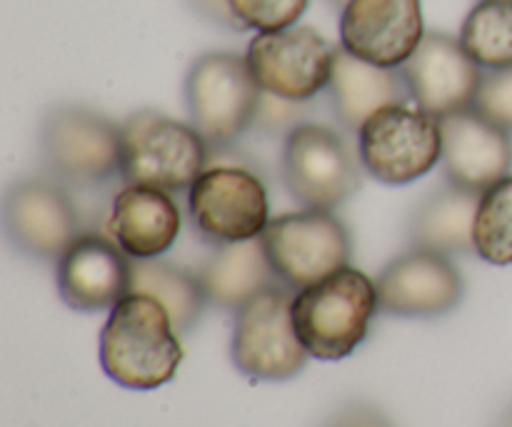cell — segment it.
<instances>
[{
  "instance_id": "cell-27",
  "label": "cell",
  "mask_w": 512,
  "mask_h": 427,
  "mask_svg": "<svg viewBox=\"0 0 512 427\" xmlns=\"http://www.w3.org/2000/svg\"><path fill=\"white\" fill-rule=\"evenodd\" d=\"M473 108L512 133V68L485 70Z\"/></svg>"
},
{
  "instance_id": "cell-17",
  "label": "cell",
  "mask_w": 512,
  "mask_h": 427,
  "mask_svg": "<svg viewBox=\"0 0 512 427\" xmlns=\"http://www.w3.org/2000/svg\"><path fill=\"white\" fill-rule=\"evenodd\" d=\"M133 258L115 240L103 235H78L60 255L58 293L68 308L80 313L113 310L130 293Z\"/></svg>"
},
{
  "instance_id": "cell-26",
  "label": "cell",
  "mask_w": 512,
  "mask_h": 427,
  "mask_svg": "<svg viewBox=\"0 0 512 427\" xmlns=\"http://www.w3.org/2000/svg\"><path fill=\"white\" fill-rule=\"evenodd\" d=\"M310 100H288L263 90L253 118V130L265 135H288L298 125L308 123Z\"/></svg>"
},
{
  "instance_id": "cell-10",
  "label": "cell",
  "mask_w": 512,
  "mask_h": 427,
  "mask_svg": "<svg viewBox=\"0 0 512 427\" xmlns=\"http://www.w3.org/2000/svg\"><path fill=\"white\" fill-rule=\"evenodd\" d=\"M260 240L278 280L293 290L348 268L353 253L348 228L328 210H300L273 218Z\"/></svg>"
},
{
  "instance_id": "cell-16",
  "label": "cell",
  "mask_w": 512,
  "mask_h": 427,
  "mask_svg": "<svg viewBox=\"0 0 512 427\" xmlns=\"http://www.w3.org/2000/svg\"><path fill=\"white\" fill-rule=\"evenodd\" d=\"M445 180L483 195L512 170V135L475 108L440 118Z\"/></svg>"
},
{
  "instance_id": "cell-2",
  "label": "cell",
  "mask_w": 512,
  "mask_h": 427,
  "mask_svg": "<svg viewBox=\"0 0 512 427\" xmlns=\"http://www.w3.org/2000/svg\"><path fill=\"white\" fill-rule=\"evenodd\" d=\"M378 310L375 280L348 265L320 283L295 290V333L313 358L343 360L368 338Z\"/></svg>"
},
{
  "instance_id": "cell-18",
  "label": "cell",
  "mask_w": 512,
  "mask_h": 427,
  "mask_svg": "<svg viewBox=\"0 0 512 427\" xmlns=\"http://www.w3.org/2000/svg\"><path fill=\"white\" fill-rule=\"evenodd\" d=\"M108 228L128 258L150 260L173 248L183 215L168 190L125 185L110 203Z\"/></svg>"
},
{
  "instance_id": "cell-1",
  "label": "cell",
  "mask_w": 512,
  "mask_h": 427,
  "mask_svg": "<svg viewBox=\"0 0 512 427\" xmlns=\"http://www.w3.org/2000/svg\"><path fill=\"white\" fill-rule=\"evenodd\" d=\"M173 318L155 298L128 293L100 333V365L120 388L155 390L170 383L185 358Z\"/></svg>"
},
{
  "instance_id": "cell-15",
  "label": "cell",
  "mask_w": 512,
  "mask_h": 427,
  "mask_svg": "<svg viewBox=\"0 0 512 427\" xmlns=\"http://www.w3.org/2000/svg\"><path fill=\"white\" fill-rule=\"evenodd\" d=\"M413 103L445 118L473 108L485 70L470 58L460 38L448 33H425L423 43L400 65Z\"/></svg>"
},
{
  "instance_id": "cell-13",
  "label": "cell",
  "mask_w": 512,
  "mask_h": 427,
  "mask_svg": "<svg viewBox=\"0 0 512 427\" xmlns=\"http://www.w3.org/2000/svg\"><path fill=\"white\" fill-rule=\"evenodd\" d=\"M378 308L398 318H440L458 308L465 278L445 253L410 248L390 260L375 280Z\"/></svg>"
},
{
  "instance_id": "cell-30",
  "label": "cell",
  "mask_w": 512,
  "mask_h": 427,
  "mask_svg": "<svg viewBox=\"0 0 512 427\" xmlns=\"http://www.w3.org/2000/svg\"><path fill=\"white\" fill-rule=\"evenodd\" d=\"M503 427H512V413L508 415V420H505V425Z\"/></svg>"
},
{
  "instance_id": "cell-8",
  "label": "cell",
  "mask_w": 512,
  "mask_h": 427,
  "mask_svg": "<svg viewBox=\"0 0 512 427\" xmlns=\"http://www.w3.org/2000/svg\"><path fill=\"white\" fill-rule=\"evenodd\" d=\"M293 300V288L275 283L235 310L230 353L235 368L250 380L283 383L308 363L310 353L295 333Z\"/></svg>"
},
{
  "instance_id": "cell-19",
  "label": "cell",
  "mask_w": 512,
  "mask_h": 427,
  "mask_svg": "<svg viewBox=\"0 0 512 427\" xmlns=\"http://www.w3.org/2000/svg\"><path fill=\"white\" fill-rule=\"evenodd\" d=\"M328 93L335 118L345 130H353V133H358L365 120L378 110L413 100L403 70L365 63V60L350 55L343 45L335 48Z\"/></svg>"
},
{
  "instance_id": "cell-11",
  "label": "cell",
  "mask_w": 512,
  "mask_h": 427,
  "mask_svg": "<svg viewBox=\"0 0 512 427\" xmlns=\"http://www.w3.org/2000/svg\"><path fill=\"white\" fill-rule=\"evenodd\" d=\"M245 60L260 90L288 100H313L328 90L335 45L310 25H293L255 35Z\"/></svg>"
},
{
  "instance_id": "cell-22",
  "label": "cell",
  "mask_w": 512,
  "mask_h": 427,
  "mask_svg": "<svg viewBox=\"0 0 512 427\" xmlns=\"http://www.w3.org/2000/svg\"><path fill=\"white\" fill-rule=\"evenodd\" d=\"M130 293H143L158 300L170 313L180 335L190 333L198 325L205 305H208L198 273H190L163 258L133 260Z\"/></svg>"
},
{
  "instance_id": "cell-21",
  "label": "cell",
  "mask_w": 512,
  "mask_h": 427,
  "mask_svg": "<svg viewBox=\"0 0 512 427\" xmlns=\"http://www.w3.org/2000/svg\"><path fill=\"white\" fill-rule=\"evenodd\" d=\"M480 195L445 183L443 188L425 195L413 210L408 223L410 243L415 248H430L438 253H475V213Z\"/></svg>"
},
{
  "instance_id": "cell-28",
  "label": "cell",
  "mask_w": 512,
  "mask_h": 427,
  "mask_svg": "<svg viewBox=\"0 0 512 427\" xmlns=\"http://www.w3.org/2000/svg\"><path fill=\"white\" fill-rule=\"evenodd\" d=\"M323 427H393V423L373 405L353 403L338 410Z\"/></svg>"
},
{
  "instance_id": "cell-14",
  "label": "cell",
  "mask_w": 512,
  "mask_h": 427,
  "mask_svg": "<svg viewBox=\"0 0 512 427\" xmlns=\"http://www.w3.org/2000/svg\"><path fill=\"white\" fill-rule=\"evenodd\" d=\"M425 38L423 0H345L340 45L380 68H400Z\"/></svg>"
},
{
  "instance_id": "cell-23",
  "label": "cell",
  "mask_w": 512,
  "mask_h": 427,
  "mask_svg": "<svg viewBox=\"0 0 512 427\" xmlns=\"http://www.w3.org/2000/svg\"><path fill=\"white\" fill-rule=\"evenodd\" d=\"M460 43L483 70L512 68V0H478L465 15Z\"/></svg>"
},
{
  "instance_id": "cell-29",
  "label": "cell",
  "mask_w": 512,
  "mask_h": 427,
  "mask_svg": "<svg viewBox=\"0 0 512 427\" xmlns=\"http://www.w3.org/2000/svg\"><path fill=\"white\" fill-rule=\"evenodd\" d=\"M188 5L200 15V18L218 25V28L245 30L243 23L235 18L233 8H230V0H188Z\"/></svg>"
},
{
  "instance_id": "cell-7",
  "label": "cell",
  "mask_w": 512,
  "mask_h": 427,
  "mask_svg": "<svg viewBox=\"0 0 512 427\" xmlns=\"http://www.w3.org/2000/svg\"><path fill=\"white\" fill-rule=\"evenodd\" d=\"M358 155L378 183L410 185L443 158V125L418 105H388L358 130Z\"/></svg>"
},
{
  "instance_id": "cell-20",
  "label": "cell",
  "mask_w": 512,
  "mask_h": 427,
  "mask_svg": "<svg viewBox=\"0 0 512 427\" xmlns=\"http://www.w3.org/2000/svg\"><path fill=\"white\" fill-rule=\"evenodd\" d=\"M198 278L208 303L223 310H240L250 298L280 283L260 238L218 245L200 265Z\"/></svg>"
},
{
  "instance_id": "cell-9",
  "label": "cell",
  "mask_w": 512,
  "mask_h": 427,
  "mask_svg": "<svg viewBox=\"0 0 512 427\" xmlns=\"http://www.w3.org/2000/svg\"><path fill=\"white\" fill-rule=\"evenodd\" d=\"M188 213L195 233L215 248L260 238L270 223L268 190L248 165H208L190 185Z\"/></svg>"
},
{
  "instance_id": "cell-12",
  "label": "cell",
  "mask_w": 512,
  "mask_h": 427,
  "mask_svg": "<svg viewBox=\"0 0 512 427\" xmlns=\"http://www.w3.org/2000/svg\"><path fill=\"white\" fill-rule=\"evenodd\" d=\"M5 235L15 250L30 260L58 263L78 238V210L60 183L23 178L5 193Z\"/></svg>"
},
{
  "instance_id": "cell-3",
  "label": "cell",
  "mask_w": 512,
  "mask_h": 427,
  "mask_svg": "<svg viewBox=\"0 0 512 427\" xmlns=\"http://www.w3.org/2000/svg\"><path fill=\"white\" fill-rule=\"evenodd\" d=\"M123 158L120 175L128 185L180 193L190 190L210 163V145L193 125L158 110H138L120 123Z\"/></svg>"
},
{
  "instance_id": "cell-25",
  "label": "cell",
  "mask_w": 512,
  "mask_h": 427,
  "mask_svg": "<svg viewBox=\"0 0 512 427\" xmlns=\"http://www.w3.org/2000/svg\"><path fill=\"white\" fill-rule=\"evenodd\" d=\"M310 0H230L235 18L245 30L275 33L298 25Z\"/></svg>"
},
{
  "instance_id": "cell-5",
  "label": "cell",
  "mask_w": 512,
  "mask_h": 427,
  "mask_svg": "<svg viewBox=\"0 0 512 427\" xmlns=\"http://www.w3.org/2000/svg\"><path fill=\"white\" fill-rule=\"evenodd\" d=\"M183 93L190 125L208 140L210 148H230L253 128L263 90L255 83L245 55L213 50L193 60Z\"/></svg>"
},
{
  "instance_id": "cell-4",
  "label": "cell",
  "mask_w": 512,
  "mask_h": 427,
  "mask_svg": "<svg viewBox=\"0 0 512 427\" xmlns=\"http://www.w3.org/2000/svg\"><path fill=\"white\" fill-rule=\"evenodd\" d=\"M40 158L63 185L98 188L120 175V125L85 105H55L40 123Z\"/></svg>"
},
{
  "instance_id": "cell-6",
  "label": "cell",
  "mask_w": 512,
  "mask_h": 427,
  "mask_svg": "<svg viewBox=\"0 0 512 427\" xmlns=\"http://www.w3.org/2000/svg\"><path fill=\"white\" fill-rule=\"evenodd\" d=\"M363 163L343 135L328 125L303 123L290 130L280 153L283 185L305 210L333 213L363 185Z\"/></svg>"
},
{
  "instance_id": "cell-24",
  "label": "cell",
  "mask_w": 512,
  "mask_h": 427,
  "mask_svg": "<svg viewBox=\"0 0 512 427\" xmlns=\"http://www.w3.org/2000/svg\"><path fill=\"white\" fill-rule=\"evenodd\" d=\"M473 240L475 255L485 263H512V175L480 195Z\"/></svg>"
}]
</instances>
